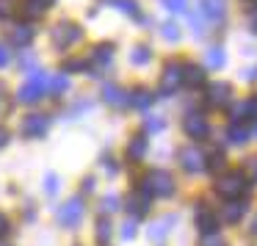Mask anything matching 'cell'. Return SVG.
<instances>
[{
  "label": "cell",
  "instance_id": "obj_1",
  "mask_svg": "<svg viewBox=\"0 0 257 246\" xmlns=\"http://www.w3.org/2000/svg\"><path fill=\"white\" fill-rule=\"evenodd\" d=\"M47 86H50V78H47V72H45V69H34V72H31V78L25 80L23 86H20L17 100L23 102V105H34V102H39L42 97H45Z\"/></svg>",
  "mask_w": 257,
  "mask_h": 246
},
{
  "label": "cell",
  "instance_id": "obj_2",
  "mask_svg": "<svg viewBox=\"0 0 257 246\" xmlns=\"http://www.w3.org/2000/svg\"><path fill=\"white\" fill-rule=\"evenodd\" d=\"M246 174L243 172H224L216 183V194L224 196V199H240V194L246 191Z\"/></svg>",
  "mask_w": 257,
  "mask_h": 246
},
{
  "label": "cell",
  "instance_id": "obj_3",
  "mask_svg": "<svg viewBox=\"0 0 257 246\" xmlns=\"http://www.w3.org/2000/svg\"><path fill=\"white\" fill-rule=\"evenodd\" d=\"M80 39H83V31L75 23H58L56 28L50 31V42H53L56 50H69V47L78 45Z\"/></svg>",
  "mask_w": 257,
  "mask_h": 246
},
{
  "label": "cell",
  "instance_id": "obj_4",
  "mask_svg": "<svg viewBox=\"0 0 257 246\" xmlns=\"http://www.w3.org/2000/svg\"><path fill=\"white\" fill-rule=\"evenodd\" d=\"M47 130H50V116L47 113H28V116L20 122V136L23 139H42V136H47Z\"/></svg>",
  "mask_w": 257,
  "mask_h": 246
},
{
  "label": "cell",
  "instance_id": "obj_5",
  "mask_svg": "<svg viewBox=\"0 0 257 246\" xmlns=\"http://www.w3.org/2000/svg\"><path fill=\"white\" fill-rule=\"evenodd\" d=\"M86 213V205L80 196H72L69 202H64V207H58V224L67 229H75L80 224V218H83Z\"/></svg>",
  "mask_w": 257,
  "mask_h": 246
},
{
  "label": "cell",
  "instance_id": "obj_6",
  "mask_svg": "<svg viewBox=\"0 0 257 246\" xmlns=\"http://www.w3.org/2000/svg\"><path fill=\"white\" fill-rule=\"evenodd\" d=\"M144 180L152 188V196H163V199H166V196L174 194V177L166 172V169H152Z\"/></svg>",
  "mask_w": 257,
  "mask_h": 246
},
{
  "label": "cell",
  "instance_id": "obj_7",
  "mask_svg": "<svg viewBox=\"0 0 257 246\" xmlns=\"http://www.w3.org/2000/svg\"><path fill=\"white\" fill-rule=\"evenodd\" d=\"M180 166L188 174H202L207 169V158L199 147H185V150H180Z\"/></svg>",
  "mask_w": 257,
  "mask_h": 246
},
{
  "label": "cell",
  "instance_id": "obj_8",
  "mask_svg": "<svg viewBox=\"0 0 257 246\" xmlns=\"http://www.w3.org/2000/svg\"><path fill=\"white\" fill-rule=\"evenodd\" d=\"M218 213H213L207 207V202H196V227H199L202 238L205 235H218Z\"/></svg>",
  "mask_w": 257,
  "mask_h": 246
},
{
  "label": "cell",
  "instance_id": "obj_9",
  "mask_svg": "<svg viewBox=\"0 0 257 246\" xmlns=\"http://www.w3.org/2000/svg\"><path fill=\"white\" fill-rule=\"evenodd\" d=\"M183 86V64H166L161 75V94L169 97Z\"/></svg>",
  "mask_w": 257,
  "mask_h": 246
},
{
  "label": "cell",
  "instance_id": "obj_10",
  "mask_svg": "<svg viewBox=\"0 0 257 246\" xmlns=\"http://www.w3.org/2000/svg\"><path fill=\"white\" fill-rule=\"evenodd\" d=\"M205 102L210 108H227L232 102V86L229 83H210L207 86V94H205Z\"/></svg>",
  "mask_w": 257,
  "mask_h": 246
},
{
  "label": "cell",
  "instance_id": "obj_11",
  "mask_svg": "<svg viewBox=\"0 0 257 246\" xmlns=\"http://www.w3.org/2000/svg\"><path fill=\"white\" fill-rule=\"evenodd\" d=\"M183 130L188 139H205L207 133H210V125H207V119L202 116V113H188V116L183 119Z\"/></svg>",
  "mask_w": 257,
  "mask_h": 246
},
{
  "label": "cell",
  "instance_id": "obj_12",
  "mask_svg": "<svg viewBox=\"0 0 257 246\" xmlns=\"http://www.w3.org/2000/svg\"><path fill=\"white\" fill-rule=\"evenodd\" d=\"M102 100L113 108H127L130 105V91L119 89L116 83H105L102 86Z\"/></svg>",
  "mask_w": 257,
  "mask_h": 246
},
{
  "label": "cell",
  "instance_id": "obj_13",
  "mask_svg": "<svg viewBox=\"0 0 257 246\" xmlns=\"http://www.w3.org/2000/svg\"><path fill=\"white\" fill-rule=\"evenodd\" d=\"M174 224H177V216H163V218H158V221H152V227H150V240H155V243H163V240L169 238V232L174 229Z\"/></svg>",
  "mask_w": 257,
  "mask_h": 246
},
{
  "label": "cell",
  "instance_id": "obj_14",
  "mask_svg": "<svg viewBox=\"0 0 257 246\" xmlns=\"http://www.w3.org/2000/svg\"><path fill=\"white\" fill-rule=\"evenodd\" d=\"M199 12L205 14L210 23H221V20L227 17V0H202Z\"/></svg>",
  "mask_w": 257,
  "mask_h": 246
},
{
  "label": "cell",
  "instance_id": "obj_15",
  "mask_svg": "<svg viewBox=\"0 0 257 246\" xmlns=\"http://www.w3.org/2000/svg\"><path fill=\"white\" fill-rule=\"evenodd\" d=\"M243 216H246V202H240V199H229L227 205L221 207V216H218V218H221L224 224H238Z\"/></svg>",
  "mask_w": 257,
  "mask_h": 246
},
{
  "label": "cell",
  "instance_id": "obj_16",
  "mask_svg": "<svg viewBox=\"0 0 257 246\" xmlns=\"http://www.w3.org/2000/svg\"><path fill=\"white\" fill-rule=\"evenodd\" d=\"M34 36H36V31L31 28L28 23H23V25H17V28H12V34H9V39H12V45H14V47H20V50H25V47H31V42H34Z\"/></svg>",
  "mask_w": 257,
  "mask_h": 246
},
{
  "label": "cell",
  "instance_id": "obj_17",
  "mask_svg": "<svg viewBox=\"0 0 257 246\" xmlns=\"http://www.w3.org/2000/svg\"><path fill=\"white\" fill-rule=\"evenodd\" d=\"M240 119H257V94L232 108V125H238Z\"/></svg>",
  "mask_w": 257,
  "mask_h": 246
},
{
  "label": "cell",
  "instance_id": "obj_18",
  "mask_svg": "<svg viewBox=\"0 0 257 246\" xmlns=\"http://www.w3.org/2000/svg\"><path fill=\"white\" fill-rule=\"evenodd\" d=\"M147 150H150V141H147V136H133V139L127 141V158L133 163L144 161L147 158Z\"/></svg>",
  "mask_w": 257,
  "mask_h": 246
},
{
  "label": "cell",
  "instance_id": "obj_19",
  "mask_svg": "<svg viewBox=\"0 0 257 246\" xmlns=\"http://www.w3.org/2000/svg\"><path fill=\"white\" fill-rule=\"evenodd\" d=\"M102 6H113L116 12L127 14V17L139 20L141 17V6H139V0H100Z\"/></svg>",
  "mask_w": 257,
  "mask_h": 246
},
{
  "label": "cell",
  "instance_id": "obj_20",
  "mask_svg": "<svg viewBox=\"0 0 257 246\" xmlns=\"http://www.w3.org/2000/svg\"><path fill=\"white\" fill-rule=\"evenodd\" d=\"M205 69L196 67V64H185L183 67V83H188L191 89H196V86H205Z\"/></svg>",
  "mask_w": 257,
  "mask_h": 246
},
{
  "label": "cell",
  "instance_id": "obj_21",
  "mask_svg": "<svg viewBox=\"0 0 257 246\" xmlns=\"http://www.w3.org/2000/svg\"><path fill=\"white\" fill-rule=\"evenodd\" d=\"M89 61L94 64L97 69H100V67H108V64L113 61V45H97L94 50H91Z\"/></svg>",
  "mask_w": 257,
  "mask_h": 246
},
{
  "label": "cell",
  "instance_id": "obj_22",
  "mask_svg": "<svg viewBox=\"0 0 257 246\" xmlns=\"http://www.w3.org/2000/svg\"><path fill=\"white\" fill-rule=\"evenodd\" d=\"M152 102H155V94L150 89H136L130 94V108H136V111H147Z\"/></svg>",
  "mask_w": 257,
  "mask_h": 246
},
{
  "label": "cell",
  "instance_id": "obj_23",
  "mask_svg": "<svg viewBox=\"0 0 257 246\" xmlns=\"http://www.w3.org/2000/svg\"><path fill=\"white\" fill-rule=\"evenodd\" d=\"M111 235H113V224L102 216L100 221H97V227H94V240L100 246H108V243H111Z\"/></svg>",
  "mask_w": 257,
  "mask_h": 246
},
{
  "label": "cell",
  "instance_id": "obj_24",
  "mask_svg": "<svg viewBox=\"0 0 257 246\" xmlns=\"http://www.w3.org/2000/svg\"><path fill=\"white\" fill-rule=\"evenodd\" d=\"M205 61H207V67L210 69H221L224 64H227V53H224V47H207L205 50Z\"/></svg>",
  "mask_w": 257,
  "mask_h": 246
},
{
  "label": "cell",
  "instance_id": "obj_25",
  "mask_svg": "<svg viewBox=\"0 0 257 246\" xmlns=\"http://www.w3.org/2000/svg\"><path fill=\"white\" fill-rule=\"evenodd\" d=\"M150 205H152V199H147V196H141L139 191H136V194L127 199V210L133 213L136 218H139V216H144V213L150 210Z\"/></svg>",
  "mask_w": 257,
  "mask_h": 246
},
{
  "label": "cell",
  "instance_id": "obj_26",
  "mask_svg": "<svg viewBox=\"0 0 257 246\" xmlns=\"http://www.w3.org/2000/svg\"><path fill=\"white\" fill-rule=\"evenodd\" d=\"M130 64H133V67H147V64H152V50L147 45H136L133 50H130Z\"/></svg>",
  "mask_w": 257,
  "mask_h": 246
},
{
  "label": "cell",
  "instance_id": "obj_27",
  "mask_svg": "<svg viewBox=\"0 0 257 246\" xmlns=\"http://www.w3.org/2000/svg\"><path fill=\"white\" fill-rule=\"evenodd\" d=\"M20 9H23V14L28 20H36V17H42V14L47 12V6L42 3V0H23V6Z\"/></svg>",
  "mask_w": 257,
  "mask_h": 246
},
{
  "label": "cell",
  "instance_id": "obj_28",
  "mask_svg": "<svg viewBox=\"0 0 257 246\" xmlns=\"http://www.w3.org/2000/svg\"><path fill=\"white\" fill-rule=\"evenodd\" d=\"M227 141H229V144H235V147L246 144V141H249V130L240 128V125H229V130H227Z\"/></svg>",
  "mask_w": 257,
  "mask_h": 246
},
{
  "label": "cell",
  "instance_id": "obj_29",
  "mask_svg": "<svg viewBox=\"0 0 257 246\" xmlns=\"http://www.w3.org/2000/svg\"><path fill=\"white\" fill-rule=\"evenodd\" d=\"M67 89H69V78H67L64 72H61V75H56V78L50 80V86H47V91H50V97H61Z\"/></svg>",
  "mask_w": 257,
  "mask_h": 246
},
{
  "label": "cell",
  "instance_id": "obj_30",
  "mask_svg": "<svg viewBox=\"0 0 257 246\" xmlns=\"http://www.w3.org/2000/svg\"><path fill=\"white\" fill-rule=\"evenodd\" d=\"M207 169H210L213 174H218V172H227V158H224L221 152H213V155L207 158Z\"/></svg>",
  "mask_w": 257,
  "mask_h": 246
},
{
  "label": "cell",
  "instance_id": "obj_31",
  "mask_svg": "<svg viewBox=\"0 0 257 246\" xmlns=\"http://www.w3.org/2000/svg\"><path fill=\"white\" fill-rule=\"evenodd\" d=\"M161 36L166 42H180V25L177 23H163L161 25Z\"/></svg>",
  "mask_w": 257,
  "mask_h": 246
},
{
  "label": "cell",
  "instance_id": "obj_32",
  "mask_svg": "<svg viewBox=\"0 0 257 246\" xmlns=\"http://www.w3.org/2000/svg\"><path fill=\"white\" fill-rule=\"evenodd\" d=\"M64 72H89V64H86V58H69L64 64Z\"/></svg>",
  "mask_w": 257,
  "mask_h": 246
},
{
  "label": "cell",
  "instance_id": "obj_33",
  "mask_svg": "<svg viewBox=\"0 0 257 246\" xmlns=\"http://www.w3.org/2000/svg\"><path fill=\"white\" fill-rule=\"evenodd\" d=\"M119 207H122V205H119V196L116 194H105V196H102V205H100L102 213H113V210H119Z\"/></svg>",
  "mask_w": 257,
  "mask_h": 246
},
{
  "label": "cell",
  "instance_id": "obj_34",
  "mask_svg": "<svg viewBox=\"0 0 257 246\" xmlns=\"http://www.w3.org/2000/svg\"><path fill=\"white\" fill-rule=\"evenodd\" d=\"M202 17H205V14H196V12H191V25H194V36H199V39H202V36H205V20H202Z\"/></svg>",
  "mask_w": 257,
  "mask_h": 246
},
{
  "label": "cell",
  "instance_id": "obj_35",
  "mask_svg": "<svg viewBox=\"0 0 257 246\" xmlns=\"http://www.w3.org/2000/svg\"><path fill=\"white\" fill-rule=\"evenodd\" d=\"M163 128H166V122H163V119H158V116H152V119H147V122H144L147 133H161Z\"/></svg>",
  "mask_w": 257,
  "mask_h": 246
},
{
  "label": "cell",
  "instance_id": "obj_36",
  "mask_svg": "<svg viewBox=\"0 0 257 246\" xmlns=\"http://www.w3.org/2000/svg\"><path fill=\"white\" fill-rule=\"evenodd\" d=\"M14 9H17L14 0H0V20H9L14 14Z\"/></svg>",
  "mask_w": 257,
  "mask_h": 246
},
{
  "label": "cell",
  "instance_id": "obj_37",
  "mask_svg": "<svg viewBox=\"0 0 257 246\" xmlns=\"http://www.w3.org/2000/svg\"><path fill=\"white\" fill-rule=\"evenodd\" d=\"M243 174L251 180V183H257V158H249V161H246V166H243Z\"/></svg>",
  "mask_w": 257,
  "mask_h": 246
},
{
  "label": "cell",
  "instance_id": "obj_38",
  "mask_svg": "<svg viewBox=\"0 0 257 246\" xmlns=\"http://www.w3.org/2000/svg\"><path fill=\"white\" fill-rule=\"evenodd\" d=\"M163 3V9H169V12H185V3H188V0H161Z\"/></svg>",
  "mask_w": 257,
  "mask_h": 246
},
{
  "label": "cell",
  "instance_id": "obj_39",
  "mask_svg": "<svg viewBox=\"0 0 257 246\" xmlns=\"http://www.w3.org/2000/svg\"><path fill=\"white\" fill-rule=\"evenodd\" d=\"M45 191H47L50 196H56V194H58V177H56V174H47V180H45Z\"/></svg>",
  "mask_w": 257,
  "mask_h": 246
},
{
  "label": "cell",
  "instance_id": "obj_40",
  "mask_svg": "<svg viewBox=\"0 0 257 246\" xmlns=\"http://www.w3.org/2000/svg\"><path fill=\"white\" fill-rule=\"evenodd\" d=\"M136 238V221H127L122 227V240H133Z\"/></svg>",
  "mask_w": 257,
  "mask_h": 246
},
{
  "label": "cell",
  "instance_id": "obj_41",
  "mask_svg": "<svg viewBox=\"0 0 257 246\" xmlns=\"http://www.w3.org/2000/svg\"><path fill=\"white\" fill-rule=\"evenodd\" d=\"M202 246H227V243H224L218 235H205V238H202Z\"/></svg>",
  "mask_w": 257,
  "mask_h": 246
},
{
  "label": "cell",
  "instance_id": "obj_42",
  "mask_svg": "<svg viewBox=\"0 0 257 246\" xmlns=\"http://www.w3.org/2000/svg\"><path fill=\"white\" fill-rule=\"evenodd\" d=\"M9 61H12V53H9V50H6V45L0 42V69L9 67Z\"/></svg>",
  "mask_w": 257,
  "mask_h": 246
},
{
  "label": "cell",
  "instance_id": "obj_43",
  "mask_svg": "<svg viewBox=\"0 0 257 246\" xmlns=\"http://www.w3.org/2000/svg\"><path fill=\"white\" fill-rule=\"evenodd\" d=\"M102 169H105L108 174H116L119 172V166H116V161H113V158H102Z\"/></svg>",
  "mask_w": 257,
  "mask_h": 246
},
{
  "label": "cell",
  "instance_id": "obj_44",
  "mask_svg": "<svg viewBox=\"0 0 257 246\" xmlns=\"http://www.w3.org/2000/svg\"><path fill=\"white\" fill-rule=\"evenodd\" d=\"M9 229H12L9 216H6V213H0V238H3V235H9Z\"/></svg>",
  "mask_w": 257,
  "mask_h": 246
},
{
  "label": "cell",
  "instance_id": "obj_45",
  "mask_svg": "<svg viewBox=\"0 0 257 246\" xmlns=\"http://www.w3.org/2000/svg\"><path fill=\"white\" fill-rule=\"evenodd\" d=\"M94 188H97V180L94 177H86L83 180V194H94Z\"/></svg>",
  "mask_w": 257,
  "mask_h": 246
},
{
  "label": "cell",
  "instance_id": "obj_46",
  "mask_svg": "<svg viewBox=\"0 0 257 246\" xmlns=\"http://www.w3.org/2000/svg\"><path fill=\"white\" fill-rule=\"evenodd\" d=\"M243 80H249V83H254L257 80V67H249V69H243V75H240Z\"/></svg>",
  "mask_w": 257,
  "mask_h": 246
},
{
  "label": "cell",
  "instance_id": "obj_47",
  "mask_svg": "<svg viewBox=\"0 0 257 246\" xmlns=\"http://www.w3.org/2000/svg\"><path fill=\"white\" fill-rule=\"evenodd\" d=\"M28 67H34V56H31V53H25V56L20 58V69H28Z\"/></svg>",
  "mask_w": 257,
  "mask_h": 246
},
{
  "label": "cell",
  "instance_id": "obj_48",
  "mask_svg": "<svg viewBox=\"0 0 257 246\" xmlns=\"http://www.w3.org/2000/svg\"><path fill=\"white\" fill-rule=\"evenodd\" d=\"M249 28H251V34H257V9L249 14Z\"/></svg>",
  "mask_w": 257,
  "mask_h": 246
},
{
  "label": "cell",
  "instance_id": "obj_49",
  "mask_svg": "<svg viewBox=\"0 0 257 246\" xmlns=\"http://www.w3.org/2000/svg\"><path fill=\"white\" fill-rule=\"evenodd\" d=\"M6 144H9V130H6V128H0V150H3Z\"/></svg>",
  "mask_w": 257,
  "mask_h": 246
},
{
  "label": "cell",
  "instance_id": "obj_50",
  "mask_svg": "<svg viewBox=\"0 0 257 246\" xmlns=\"http://www.w3.org/2000/svg\"><path fill=\"white\" fill-rule=\"evenodd\" d=\"M42 3H45V6H47V9H50V6H53V3H56V0H42Z\"/></svg>",
  "mask_w": 257,
  "mask_h": 246
},
{
  "label": "cell",
  "instance_id": "obj_51",
  "mask_svg": "<svg viewBox=\"0 0 257 246\" xmlns=\"http://www.w3.org/2000/svg\"><path fill=\"white\" fill-rule=\"evenodd\" d=\"M251 232H254V235H257V218H254V224H251Z\"/></svg>",
  "mask_w": 257,
  "mask_h": 246
},
{
  "label": "cell",
  "instance_id": "obj_52",
  "mask_svg": "<svg viewBox=\"0 0 257 246\" xmlns=\"http://www.w3.org/2000/svg\"><path fill=\"white\" fill-rule=\"evenodd\" d=\"M0 246H6V243H0Z\"/></svg>",
  "mask_w": 257,
  "mask_h": 246
}]
</instances>
